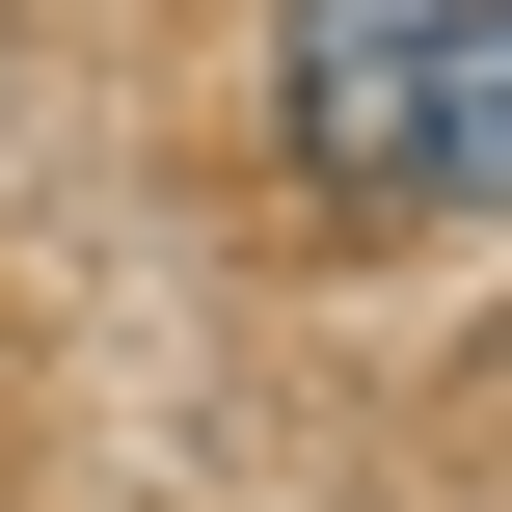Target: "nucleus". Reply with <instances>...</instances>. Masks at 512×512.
Segmentation results:
<instances>
[{"mask_svg":"<svg viewBox=\"0 0 512 512\" xmlns=\"http://www.w3.org/2000/svg\"><path fill=\"white\" fill-rule=\"evenodd\" d=\"M270 108H297V162H324V189H378V216H405V108H432V0H297Z\"/></svg>","mask_w":512,"mask_h":512,"instance_id":"1","label":"nucleus"},{"mask_svg":"<svg viewBox=\"0 0 512 512\" xmlns=\"http://www.w3.org/2000/svg\"><path fill=\"white\" fill-rule=\"evenodd\" d=\"M512 189V0H432V108H405V216Z\"/></svg>","mask_w":512,"mask_h":512,"instance_id":"2","label":"nucleus"}]
</instances>
